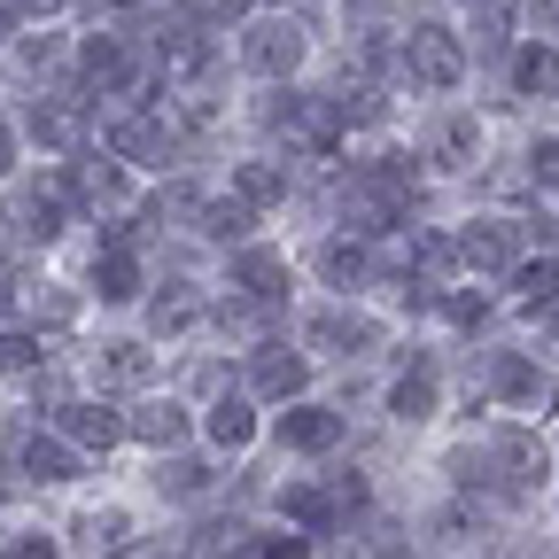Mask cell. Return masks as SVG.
I'll return each mask as SVG.
<instances>
[{"instance_id":"1","label":"cell","mask_w":559,"mask_h":559,"mask_svg":"<svg viewBox=\"0 0 559 559\" xmlns=\"http://www.w3.org/2000/svg\"><path fill=\"white\" fill-rule=\"evenodd\" d=\"M396 70H404L412 86L451 94V86L466 79V47H459V32H443L436 16H419V24L404 32V47H396Z\"/></svg>"},{"instance_id":"2","label":"cell","mask_w":559,"mask_h":559,"mask_svg":"<svg viewBox=\"0 0 559 559\" xmlns=\"http://www.w3.org/2000/svg\"><path fill=\"white\" fill-rule=\"evenodd\" d=\"M264 124L288 132V140H304V148H326V140L342 132V109H334V94H288V86H280L264 102Z\"/></svg>"},{"instance_id":"3","label":"cell","mask_w":559,"mask_h":559,"mask_svg":"<svg viewBox=\"0 0 559 559\" xmlns=\"http://www.w3.org/2000/svg\"><path fill=\"white\" fill-rule=\"evenodd\" d=\"M241 62L257 70V79H288V70L304 62V24H296V16H264V24L241 39Z\"/></svg>"},{"instance_id":"4","label":"cell","mask_w":559,"mask_h":559,"mask_svg":"<svg viewBox=\"0 0 559 559\" xmlns=\"http://www.w3.org/2000/svg\"><path fill=\"white\" fill-rule=\"evenodd\" d=\"M396 210H404V202H389L366 171L334 187V218H342V234H389V226H396Z\"/></svg>"},{"instance_id":"5","label":"cell","mask_w":559,"mask_h":559,"mask_svg":"<svg viewBox=\"0 0 559 559\" xmlns=\"http://www.w3.org/2000/svg\"><path fill=\"white\" fill-rule=\"evenodd\" d=\"M304 342L311 349H334V358H366V349L381 342V326L366 311H311L304 319Z\"/></svg>"},{"instance_id":"6","label":"cell","mask_w":559,"mask_h":559,"mask_svg":"<svg viewBox=\"0 0 559 559\" xmlns=\"http://www.w3.org/2000/svg\"><path fill=\"white\" fill-rule=\"evenodd\" d=\"M249 381H257V396H304L311 358H304V349H280V342H257V366H249Z\"/></svg>"},{"instance_id":"7","label":"cell","mask_w":559,"mask_h":559,"mask_svg":"<svg viewBox=\"0 0 559 559\" xmlns=\"http://www.w3.org/2000/svg\"><path fill=\"white\" fill-rule=\"evenodd\" d=\"M109 156H117V164H164V156H171L164 117H117V124H109Z\"/></svg>"},{"instance_id":"8","label":"cell","mask_w":559,"mask_h":559,"mask_svg":"<svg viewBox=\"0 0 559 559\" xmlns=\"http://www.w3.org/2000/svg\"><path fill=\"white\" fill-rule=\"evenodd\" d=\"M55 428H62V443H79V451H109L124 436V419L102 412V404H55Z\"/></svg>"},{"instance_id":"9","label":"cell","mask_w":559,"mask_h":559,"mask_svg":"<svg viewBox=\"0 0 559 559\" xmlns=\"http://www.w3.org/2000/svg\"><path fill=\"white\" fill-rule=\"evenodd\" d=\"M459 257L474 272H513L521 264V226H466L459 234Z\"/></svg>"},{"instance_id":"10","label":"cell","mask_w":559,"mask_h":559,"mask_svg":"<svg viewBox=\"0 0 559 559\" xmlns=\"http://www.w3.org/2000/svg\"><path fill=\"white\" fill-rule=\"evenodd\" d=\"M79 70H86V94H124V86H132L124 39H86V47H79Z\"/></svg>"},{"instance_id":"11","label":"cell","mask_w":559,"mask_h":559,"mask_svg":"<svg viewBox=\"0 0 559 559\" xmlns=\"http://www.w3.org/2000/svg\"><path fill=\"white\" fill-rule=\"evenodd\" d=\"M280 443H288V451H334L342 443V412H319V404L280 412Z\"/></svg>"},{"instance_id":"12","label":"cell","mask_w":559,"mask_h":559,"mask_svg":"<svg viewBox=\"0 0 559 559\" xmlns=\"http://www.w3.org/2000/svg\"><path fill=\"white\" fill-rule=\"evenodd\" d=\"M70 210H79V202H70V187H62V179H47V187H32V194L16 202V226H24V234H39V241H55Z\"/></svg>"},{"instance_id":"13","label":"cell","mask_w":559,"mask_h":559,"mask_svg":"<svg viewBox=\"0 0 559 559\" xmlns=\"http://www.w3.org/2000/svg\"><path fill=\"white\" fill-rule=\"evenodd\" d=\"M148 373H156V358L140 342H102V358H94V381L102 389H140Z\"/></svg>"},{"instance_id":"14","label":"cell","mask_w":559,"mask_h":559,"mask_svg":"<svg viewBox=\"0 0 559 559\" xmlns=\"http://www.w3.org/2000/svg\"><path fill=\"white\" fill-rule=\"evenodd\" d=\"M234 288L257 296V304H280V296H288V264H280L272 249H249V257L234 264Z\"/></svg>"},{"instance_id":"15","label":"cell","mask_w":559,"mask_h":559,"mask_svg":"<svg viewBox=\"0 0 559 559\" xmlns=\"http://www.w3.org/2000/svg\"><path fill=\"white\" fill-rule=\"evenodd\" d=\"M24 132L39 140V148L62 156V148H79V109H70V102H32L24 109Z\"/></svg>"},{"instance_id":"16","label":"cell","mask_w":559,"mask_h":559,"mask_svg":"<svg viewBox=\"0 0 559 559\" xmlns=\"http://www.w3.org/2000/svg\"><path fill=\"white\" fill-rule=\"evenodd\" d=\"M94 288H102V304H132V296H140L132 241H109V257H94Z\"/></svg>"},{"instance_id":"17","label":"cell","mask_w":559,"mask_h":559,"mask_svg":"<svg viewBox=\"0 0 559 559\" xmlns=\"http://www.w3.org/2000/svg\"><path fill=\"white\" fill-rule=\"evenodd\" d=\"M124 436L156 443V451H171V443H187V412H179V404H140V412L124 419Z\"/></svg>"},{"instance_id":"18","label":"cell","mask_w":559,"mask_h":559,"mask_svg":"<svg viewBox=\"0 0 559 559\" xmlns=\"http://www.w3.org/2000/svg\"><path fill=\"white\" fill-rule=\"evenodd\" d=\"M24 474H32V481H70V474H79V443H62V436L39 443V436H32V443H24Z\"/></svg>"},{"instance_id":"19","label":"cell","mask_w":559,"mask_h":559,"mask_svg":"<svg viewBox=\"0 0 559 559\" xmlns=\"http://www.w3.org/2000/svg\"><path fill=\"white\" fill-rule=\"evenodd\" d=\"M428 164H443V171H466V164H474V117H443V124H436Z\"/></svg>"},{"instance_id":"20","label":"cell","mask_w":559,"mask_h":559,"mask_svg":"<svg viewBox=\"0 0 559 559\" xmlns=\"http://www.w3.org/2000/svg\"><path fill=\"white\" fill-rule=\"evenodd\" d=\"M124 536H132V521H124L117 506H109V513H86V521H79V551H86V559H109V551H124Z\"/></svg>"},{"instance_id":"21","label":"cell","mask_w":559,"mask_h":559,"mask_svg":"<svg viewBox=\"0 0 559 559\" xmlns=\"http://www.w3.org/2000/svg\"><path fill=\"white\" fill-rule=\"evenodd\" d=\"M280 513L304 521V528H326V521H334V498H326L319 481H288V489H280Z\"/></svg>"},{"instance_id":"22","label":"cell","mask_w":559,"mask_h":559,"mask_svg":"<svg viewBox=\"0 0 559 559\" xmlns=\"http://www.w3.org/2000/svg\"><path fill=\"white\" fill-rule=\"evenodd\" d=\"M249 436H257L249 404H234V396H218V404H210V443H218V451H241Z\"/></svg>"},{"instance_id":"23","label":"cell","mask_w":559,"mask_h":559,"mask_svg":"<svg viewBox=\"0 0 559 559\" xmlns=\"http://www.w3.org/2000/svg\"><path fill=\"white\" fill-rule=\"evenodd\" d=\"M489 389H498V396H513V404H528V396L544 389V373H536V358H513V349H506V358L489 366Z\"/></svg>"},{"instance_id":"24","label":"cell","mask_w":559,"mask_h":559,"mask_svg":"<svg viewBox=\"0 0 559 559\" xmlns=\"http://www.w3.org/2000/svg\"><path fill=\"white\" fill-rule=\"evenodd\" d=\"M366 272H373V264H366L358 241H326V249H319V280H334V288H358Z\"/></svg>"},{"instance_id":"25","label":"cell","mask_w":559,"mask_h":559,"mask_svg":"<svg viewBox=\"0 0 559 559\" xmlns=\"http://www.w3.org/2000/svg\"><path fill=\"white\" fill-rule=\"evenodd\" d=\"M194 218H202L210 241H249V202H241V194H234V202H202Z\"/></svg>"},{"instance_id":"26","label":"cell","mask_w":559,"mask_h":559,"mask_svg":"<svg viewBox=\"0 0 559 559\" xmlns=\"http://www.w3.org/2000/svg\"><path fill=\"white\" fill-rule=\"evenodd\" d=\"M498 466H506L513 481H528V474H544V443L521 436V428H506V436H498Z\"/></svg>"},{"instance_id":"27","label":"cell","mask_w":559,"mask_h":559,"mask_svg":"<svg viewBox=\"0 0 559 559\" xmlns=\"http://www.w3.org/2000/svg\"><path fill=\"white\" fill-rule=\"evenodd\" d=\"M389 412H396V419H428V412H436V373H404V381L389 389Z\"/></svg>"},{"instance_id":"28","label":"cell","mask_w":559,"mask_h":559,"mask_svg":"<svg viewBox=\"0 0 559 559\" xmlns=\"http://www.w3.org/2000/svg\"><path fill=\"white\" fill-rule=\"evenodd\" d=\"M513 288L528 311H551L559 304V264H513Z\"/></svg>"},{"instance_id":"29","label":"cell","mask_w":559,"mask_h":559,"mask_svg":"<svg viewBox=\"0 0 559 559\" xmlns=\"http://www.w3.org/2000/svg\"><path fill=\"white\" fill-rule=\"evenodd\" d=\"M241 202L257 210V202H288V171L280 164H241Z\"/></svg>"},{"instance_id":"30","label":"cell","mask_w":559,"mask_h":559,"mask_svg":"<svg viewBox=\"0 0 559 559\" xmlns=\"http://www.w3.org/2000/svg\"><path fill=\"white\" fill-rule=\"evenodd\" d=\"M156 489H164V498H202V489H210V466H202V459H171V466L156 474Z\"/></svg>"},{"instance_id":"31","label":"cell","mask_w":559,"mask_h":559,"mask_svg":"<svg viewBox=\"0 0 559 559\" xmlns=\"http://www.w3.org/2000/svg\"><path fill=\"white\" fill-rule=\"evenodd\" d=\"M148 319H156V334H179V326H194V319H202V304H194L187 288H171V296H156V311H148Z\"/></svg>"},{"instance_id":"32","label":"cell","mask_w":559,"mask_h":559,"mask_svg":"<svg viewBox=\"0 0 559 559\" xmlns=\"http://www.w3.org/2000/svg\"><path fill=\"white\" fill-rule=\"evenodd\" d=\"M513 86H521V94H551V86H559V55H521V62H513Z\"/></svg>"},{"instance_id":"33","label":"cell","mask_w":559,"mask_h":559,"mask_svg":"<svg viewBox=\"0 0 559 559\" xmlns=\"http://www.w3.org/2000/svg\"><path fill=\"white\" fill-rule=\"evenodd\" d=\"M366 179H373L389 202H404V194H412V156H381V164H366Z\"/></svg>"},{"instance_id":"34","label":"cell","mask_w":559,"mask_h":559,"mask_svg":"<svg viewBox=\"0 0 559 559\" xmlns=\"http://www.w3.org/2000/svg\"><path fill=\"white\" fill-rule=\"evenodd\" d=\"M32 319H39V326H70V319H79V296L47 288V296H32Z\"/></svg>"},{"instance_id":"35","label":"cell","mask_w":559,"mask_h":559,"mask_svg":"<svg viewBox=\"0 0 559 559\" xmlns=\"http://www.w3.org/2000/svg\"><path fill=\"white\" fill-rule=\"evenodd\" d=\"M179 9H187L194 24H234V16L249 9V0H179Z\"/></svg>"},{"instance_id":"36","label":"cell","mask_w":559,"mask_h":559,"mask_svg":"<svg viewBox=\"0 0 559 559\" xmlns=\"http://www.w3.org/2000/svg\"><path fill=\"white\" fill-rule=\"evenodd\" d=\"M32 358H39V349H32L24 334H0V381H9V373H24Z\"/></svg>"},{"instance_id":"37","label":"cell","mask_w":559,"mask_h":559,"mask_svg":"<svg viewBox=\"0 0 559 559\" xmlns=\"http://www.w3.org/2000/svg\"><path fill=\"white\" fill-rule=\"evenodd\" d=\"M249 559H311V544L304 536H264V544H249Z\"/></svg>"},{"instance_id":"38","label":"cell","mask_w":559,"mask_h":559,"mask_svg":"<svg viewBox=\"0 0 559 559\" xmlns=\"http://www.w3.org/2000/svg\"><path fill=\"white\" fill-rule=\"evenodd\" d=\"M528 171H536L544 187H559V140H536V148H528Z\"/></svg>"},{"instance_id":"39","label":"cell","mask_w":559,"mask_h":559,"mask_svg":"<svg viewBox=\"0 0 559 559\" xmlns=\"http://www.w3.org/2000/svg\"><path fill=\"white\" fill-rule=\"evenodd\" d=\"M326 498H334V513H342V506H366V474H334Z\"/></svg>"},{"instance_id":"40","label":"cell","mask_w":559,"mask_h":559,"mask_svg":"<svg viewBox=\"0 0 559 559\" xmlns=\"http://www.w3.org/2000/svg\"><path fill=\"white\" fill-rule=\"evenodd\" d=\"M412 249H419V264H428V272H443V264H451V257H459V249H451V241H443V234H419V241H412Z\"/></svg>"},{"instance_id":"41","label":"cell","mask_w":559,"mask_h":559,"mask_svg":"<svg viewBox=\"0 0 559 559\" xmlns=\"http://www.w3.org/2000/svg\"><path fill=\"white\" fill-rule=\"evenodd\" d=\"M443 311H451V319H459V326H481V319H489V304H481V296H451V304H443Z\"/></svg>"},{"instance_id":"42","label":"cell","mask_w":559,"mask_h":559,"mask_svg":"<svg viewBox=\"0 0 559 559\" xmlns=\"http://www.w3.org/2000/svg\"><path fill=\"white\" fill-rule=\"evenodd\" d=\"M9 559H55V544H47V536H16Z\"/></svg>"},{"instance_id":"43","label":"cell","mask_w":559,"mask_h":559,"mask_svg":"<svg viewBox=\"0 0 559 559\" xmlns=\"http://www.w3.org/2000/svg\"><path fill=\"white\" fill-rule=\"evenodd\" d=\"M24 62L32 70H55V39H24Z\"/></svg>"},{"instance_id":"44","label":"cell","mask_w":559,"mask_h":559,"mask_svg":"<svg viewBox=\"0 0 559 559\" xmlns=\"http://www.w3.org/2000/svg\"><path fill=\"white\" fill-rule=\"evenodd\" d=\"M521 9H528L536 24H559V0H521Z\"/></svg>"},{"instance_id":"45","label":"cell","mask_w":559,"mask_h":559,"mask_svg":"<svg viewBox=\"0 0 559 559\" xmlns=\"http://www.w3.org/2000/svg\"><path fill=\"white\" fill-rule=\"evenodd\" d=\"M9 156H16V140H9V124H0V171H9Z\"/></svg>"},{"instance_id":"46","label":"cell","mask_w":559,"mask_h":559,"mask_svg":"<svg viewBox=\"0 0 559 559\" xmlns=\"http://www.w3.org/2000/svg\"><path fill=\"white\" fill-rule=\"evenodd\" d=\"M9 24H16V9H9V0H0V32H9Z\"/></svg>"},{"instance_id":"47","label":"cell","mask_w":559,"mask_h":559,"mask_svg":"<svg viewBox=\"0 0 559 559\" xmlns=\"http://www.w3.org/2000/svg\"><path fill=\"white\" fill-rule=\"evenodd\" d=\"M264 9H272V0H264Z\"/></svg>"}]
</instances>
